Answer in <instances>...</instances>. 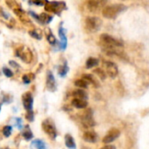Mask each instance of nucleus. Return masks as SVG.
Wrapping results in <instances>:
<instances>
[{"mask_svg":"<svg viewBox=\"0 0 149 149\" xmlns=\"http://www.w3.org/2000/svg\"><path fill=\"white\" fill-rule=\"evenodd\" d=\"M127 8V7L123 3H113L106 5V7L102 10V16L107 19H114L121 12L125 11Z\"/></svg>","mask_w":149,"mask_h":149,"instance_id":"1","label":"nucleus"},{"mask_svg":"<svg viewBox=\"0 0 149 149\" xmlns=\"http://www.w3.org/2000/svg\"><path fill=\"white\" fill-rule=\"evenodd\" d=\"M100 41L103 46V49H112V48H122L124 44L122 41L114 38L109 34L103 33L100 37Z\"/></svg>","mask_w":149,"mask_h":149,"instance_id":"2","label":"nucleus"},{"mask_svg":"<svg viewBox=\"0 0 149 149\" xmlns=\"http://www.w3.org/2000/svg\"><path fill=\"white\" fill-rule=\"evenodd\" d=\"M102 25V20L95 16L87 17L85 20V28L90 33L97 32Z\"/></svg>","mask_w":149,"mask_h":149,"instance_id":"3","label":"nucleus"},{"mask_svg":"<svg viewBox=\"0 0 149 149\" xmlns=\"http://www.w3.org/2000/svg\"><path fill=\"white\" fill-rule=\"evenodd\" d=\"M42 128L44 130V132L52 139V140H55L58 133H57V129L56 127L54 125V123L52 122V120L46 119L42 122Z\"/></svg>","mask_w":149,"mask_h":149,"instance_id":"4","label":"nucleus"},{"mask_svg":"<svg viewBox=\"0 0 149 149\" xmlns=\"http://www.w3.org/2000/svg\"><path fill=\"white\" fill-rule=\"evenodd\" d=\"M66 4L64 2H46L45 5V10L53 13H60L63 10H65Z\"/></svg>","mask_w":149,"mask_h":149,"instance_id":"5","label":"nucleus"},{"mask_svg":"<svg viewBox=\"0 0 149 149\" xmlns=\"http://www.w3.org/2000/svg\"><path fill=\"white\" fill-rule=\"evenodd\" d=\"M16 54L25 63H31L33 58V54L27 46H21L18 48L16 52Z\"/></svg>","mask_w":149,"mask_h":149,"instance_id":"6","label":"nucleus"},{"mask_svg":"<svg viewBox=\"0 0 149 149\" xmlns=\"http://www.w3.org/2000/svg\"><path fill=\"white\" fill-rule=\"evenodd\" d=\"M81 123L85 127L90 128L93 127L95 126V120L93 119V110L91 108L87 109L84 114L81 117Z\"/></svg>","mask_w":149,"mask_h":149,"instance_id":"7","label":"nucleus"},{"mask_svg":"<svg viewBox=\"0 0 149 149\" xmlns=\"http://www.w3.org/2000/svg\"><path fill=\"white\" fill-rule=\"evenodd\" d=\"M107 2L101 0H90L86 3L87 10L92 13H96L101 9L103 10L106 7Z\"/></svg>","mask_w":149,"mask_h":149,"instance_id":"8","label":"nucleus"},{"mask_svg":"<svg viewBox=\"0 0 149 149\" xmlns=\"http://www.w3.org/2000/svg\"><path fill=\"white\" fill-rule=\"evenodd\" d=\"M104 67H105V72L107 75H108L110 78L114 79L117 77L119 73V69L117 65L113 62V61H105L104 62Z\"/></svg>","mask_w":149,"mask_h":149,"instance_id":"9","label":"nucleus"},{"mask_svg":"<svg viewBox=\"0 0 149 149\" xmlns=\"http://www.w3.org/2000/svg\"><path fill=\"white\" fill-rule=\"evenodd\" d=\"M120 131L118 128H114L113 127V128L110 129L107 132L106 136L103 138L102 141H103V143H105L107 145H109L110 143H112L115 140H117L120 137Z\"/></svg>","mask_w":149,"mask_h":149,"instance_id":"10","label":"nucleus"},{"mask_svg":"<svg viewBox=\"0 0 149 149\" xmlns=\"http://www.w3.org/2000/svg\"><path fill=\"white\" fill-rule=\"evenodd\" d=\"M22 101L25 110L28 111H32V105H33V97L31 93H25L22 96Z\"/></svg>","mask_w":149,"mask_h":149,"instance_id":"11","label":"nucleus"},{"mask_svg":"<svg viewBox=\"0 0 149 149\" xmlns=\"http://www.w3.org/2000/svg\"><path fill=\"white\" fill-rule=\"evenodd\" d=\"M46 87L50 92H54L56 90V81L52 72H48L46 78Z\"/></svg>","mask_w":149,"mask_h":149,"instance_id":"12","label":"nucleus"},{"mask_svg":"<svg viewBox=\"0 0 149 149\" xmlns=\"http://www.w3.org/2000/svg\"><path fill=\"white\" fill-rule=\"evenodd\" d=\"M83 139L88 143H95L98 141V134L94 131H86L83 134Z\"/></svg>","mask_w":149,"mask_h":149,"instance_id":"13","label":"nucleus"},{"mask_svg":"<svg viewBox=\"0 0 149 149\" xmlns=\"http://www.w3.org/2000/svg\"><path fill=\"white\" fill-rule=\"evenodd\" d=\"M72 107H74L75 108L78 109H84L86 108L88 106V102L87 100H79V99H73L72 100Z\"/></svg>","mask_w":149,"mask_h":149,"instance_id":"14","label":"nucleus"},{"mask_svg":"<svg viewBox=\"0 0 149 149\" xmlns=\"http://www.w3.org/2000/svg\"><path fill=\"white\" fill-rule=\"evenodd\" d=\"M72 96L74 97V99H79V100H87V99H88L87 93H86V91H84L83 89H77V90L73 91Z\"/></svg>","mask_w":149,"mask_h":149,"instance_id":"15","label":"nucleus"},{"mask_svg":"<svg viewBox=\"0 0 149 149\" xmlns=\"http://www.w3.org/2000/svg\"><path fill=\"white\" fill-rule=\"evenodd\" d=\"M58 34H59V37H60V47L62 50H65L66 48V45H67V39H66V37H65V30L63 27H60L59 30H58Z\"/></svg>","mask_w":149,"mask_h":149,"instance_id":"16","label":"nucleus"},{"mask_svg":"<svg viewBox=\"0 0 149 149\" xmlns=\"http://www.w3.org/2000/svg\"><path fill=\"white\" fill-rule=\"evenodd\" d=\"M82 79H83L84 80H86L88 84H92L94 87H99V86H100L99 82L96 80V79H95L92 74H89V73L83 74V75H82Z\"/></svg>","mask_w":149,"mask_h":149,"instance_id":"17","label":"nucleus"},{"mask_svg":"<svg viewBox=\"0 0 149 149\" xmlns=\"http://www.w3.org/2000/svg\"><path fill=\"white\" fill-rule=\"evenodd\" d=\"M65 146L69 149H76V143L74 141L73 137L71 134H65Z\"/></svg>","mask_w":149,"mask_h":149,"instance_id":"18","label":"nucleus"},{"mask_svg":"<svg viewBox=\"0 0 149 149\" xmlns=\"http://www.w3.org/2000/svg\"><path fill=\"white\" fill-rule=\"evenodd\" d=\"M15 14L20 18V20L23 22V23H30V19L28 18L27 15L24 13V11H23L20 8H17L15 10H13Z\"/></svg>","mask_w":149,"mask_h":149,"instance_id":"19","label":"nucleus"},{"mask_svg":"<svg viewBox=\"0 0 149 149\" xmlns=\"http://www.w3.org/2000/svg\"><path fill=\"white\" fill-rule=\"evenodd\" d=\"M100 64V60L96 58H89L86 62V67L87 69H91V68H93V67H96L98 65Z\"/></svg>","mask_w":149,"mask_h":149,"instance_id":"20","label":"nucleus"},{"mask_svg":"<svg viewBox=\"0 0 149 149\" xmlns=\"http://www.w3.org/2000/svg\"><path fill=\"white\" fill-rule=\"evenodd\" d=\"M31 147L32 149H45V144L44 141H40V140H35L31 142Z\"/></svg>","mask_w":149,"mask_h":149,"instance_id":"21","label":"nucleus"},{"mask_svg":"<svg viewBox=\"0 0 149 149\" xmlns=\"http://www.w3.org/2000/svg\"><path fill=\"white\" fill-rule=\"evenodd\" d=\"M38 19L39 21H41L42 23L48 24L52 20V17L51 15H49V14H46V13H41L40 16L38 17Z\"/></svg>","mask_w":149,"mask_h":149,"instance_id":"22","label":"nucleus"},{"mask_svg":"<svg viewBox=\"0 0 149 149\" xmlns=\"http://www.w3.org/2000/svg\"><path fill=\"white\" fill-rule=\"evenodd\" d=\"M74 85H75L77 87H79V89H86V88L88 87V85H89V84H88L86 80H84L83 79H80L75 80Z\"/></svg>","mask_w":149,"mask_h":149,"instance_id":"23","label":"nucleus"},{"mask_svg":"<svg viewBox=\"0 0 149 149\" xmlns=\"http://www.w3.org/2000/svg\"><path fill=\"white\" fill-rule=\"evenodd\" d=\"M93 72L101 79V80H105L107 79V73L105 72V70H102L100 68H96L95 70H93Z\"/></svg>","mask_w":149,"mask_h":149,"instance_id":"24","label":"nucleus"},{"mask_svg":"<svg viewBox=\"0 0 149 149\" xmlns=\"http://www.w3.org/2000/svg\"><path fill=\"white\" fill-rule=\"evenodd\" d=\"M68 70H69V68H68L66 64H64L63 65H61L58 68V74H59V76H61V77L65 76L66 73L68 72Z\"/></svg>","mask_w":149,"mask_h":149,"instance_id":"25","label":"nucleus"},{"mask_svg":"<svg viewBox=\"0 0 149 149\" xmlns=\"http://www.w3.org/2000/svg\"><path fill=\"white\" fill-rule=\"evenodd\" d=\"M23 136H24V139H25V140H27V141H29V140L32 139V137H33L32 133H31V129H30L28 127H27L25 128V130L24 131V133H23Z\"/></svg>","mask_w":149,"mask_h":149,"instance_id":"26","label":"nucleus"},{"mask_svg":"<svg viewBox=\"0 0 149 149\" xmlns=\"http://www.w3.org/2000/svg\"><path fill=\"white\" fill-rule=\"evenodd\" d=\"M29 33H30V35H31L32 38H36V39H41V38H42L41 33H40L38 31H37V30L30 31H29Z\"/></svg>","mask_w":149,"mask_h":149,"instance_id":"27","label":"nucleus"},{"mask_svg":"<svg viewBox=\"0 0 149 149\" xmlns=\"http://www.w3.org/2000/svg\"><path fill=\"white\" fill-rule=\"evenodd\" d=\"M10 133H11V127L10 126H5L3 128V134L5 137H9L10 135Z\"/></svg>","mask_w":149,"mask_h":149,"instance_id":"28","label":"nucleus"},{"mask_svg":"<svg viewBox=\"0 0 149 149\" xmlns=\"http://www.w3.org/2000/svg\"><path fill=\"white\" fill-rule=\"evenodd\" d=\"M47 39H48V42L51 44V45H55L57 43V40L55 38V37L53 36V34L52 32H50L48 35H47Z\"/></svg>","mask_w":149,"mask_h":149,"instance_id":"29","label":"nucleus"},{"mask_svg":"<svg viewBox=\"0 0 149 149\" xmlns=\"http://www.w3.org/2000/svg\"><path fill=\"white\" fill-rule=\"evenodd\" d=\"M3 74H4L6 77H8V78H10V77L13 76V72H11V70H10V69H8V68H3Z\"/></svg>","mask_w":149,"mask_h":149,"instance_id":"30","label":"nucleus"},{"mask_svg":"<svg viewBox=\"0 0 149 149\" xmlns=\"http://www.w3.org/2000/svg\"><path fill=\"white\" fill-rule=\"evenodd\" d=\"M26 119L29 120V121H32L33 120V118H34V115H33V112L32 111H28L26 112Z\"/></svg>","mask_w":149,"mask_h":149,"instance_id":"31","label":"nucleus"},{"mask_svg":"<svg viewBox=\"0 0 149 149\" xmlns=\"http://www.w3.org/2000/svg\"><path fill=\"white\" fill-rule=\"evenodd\" d=\"M31 75V74H28V75H24V76H23V81H24L25 84H28V83H30V82L31 81L32 78H30Z\"/></svg>","mask_w":149,"mask_h":149,"instance_id":"32","label":"nucleus"},{"mask_svg":"<svg viewBox=\"0 0 149 149\" xmlns=\"http://www.w3.org/2000/svg\"><path fill=\"white\" fill-rule=\"evenodd\" d=\"M100 149H116V148L114 146H113V145H106V146H104L103 148Z\"/></svg>","mask_w":149,"mask_h":149,"instance_id":"33","label":"nucleus"},{"mask_svg":"<svg viewBox=\"0 0 149 149\" xmlns=\"http://www.w3.org/2000/svg\"><path fill=\"white\" fill-rule=\"evenodd\" d=\"M0 110H1V104H0Z\"/></svg>","mask_w":149,"mask_h":149,"instance_id":"34","label":"nucleus"},{"mask_svg":"<svg viewBox=\"0 0 149 149\" xmlns=\"http://www.w3.org/2000/svg\"><path fill=\"white\" fill-rule=\"evenodd\" d=\"M7 149H9V148H7Z\"/></svg>","mask_w":149,"mask_h":149,"instance_id":"35","label":"nucleus"}]
</instances>
